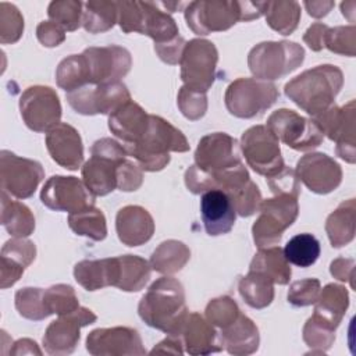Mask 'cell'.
Here are the masks:
<instances>
[{
  "label": "cell",
  "mask_w": 356,
  "mask_h": 356,
  "mask_svg": "<svg viewBox=\"0 0 356 356\" xmlns=\"http://www.w3.org/2000/svg\"><path fill=\"white\" fill-rule=\"evenodd\" d=\"M0 177L4 192L18 199H25L33 195L44 177V171L38 161L18 157L8 150H1Z\"/></svg>",
  "instance_id": "obj_17"
},
{
  "label": "cell",
  "mask_w": 356,
  "mask_h": 356,
  "mask_svg": "<svg viewBox=\"0 0 356 356\" xmlns=\"http://www.w3.org/2000/svg\"><path fill=\"white\" fill-rule=\"evenodd\" d=\"M164 353V352H168V353H178L181 355L184 350H182V341L179 337L177 335H168V338H165L163 342H160L157 346H154L152 349V355L154 353Z\"/></svg>",
  "instance_id": "obj_54"
},
{
  "label": "cell",
  "mask_w": 356,
  "mask_h": 356,
  "mask_svg": "<svg viewBox=\"0 0 356 356\" xmlns=\"http://www.w3.org/2000/svg\"><path fill=\"white\" fill-rule=\"evenodd\" d=\"M86 349L95 356L146 353L138 331L128 327L97 328L92 331L86 338Z\"/></svg>",
  "instance_id": "obj_20"
},
{
  "label": "cell",
  "mask_w": 356,
  "mask_h": 356,
  "mask_svg": "<svg viewBox=\"0 0 356 356\" xmlns=\"http://www.w3.org/2000/svg\"><path fill=\"white\" fill-rule=\"evenodd\" d=\"M353 102L341 108L331 106L324 113L314 117V122L318 125L323 134H325L331 140H335L337 153L343 160L355 161V114Z\"/></svg>",
  "instance_id": "obj_19"
},
{
  "label": "cell",
  "mask_w": 356,
  "mask_h": 356,
  "mask_svg": "<svg viewBox=\"0 0 356 356\" xmlns=\"http://www.w3.org/2000/svg\"><path fill=\"white\" fill-rule=\"evenodd\" d=\"M43 302L49 314L56 313L58 316H63L72 313L79 307L72 286L64 284L53 285L49 289H46L43 295Z\"/></svg>",
  "instance_id": "obj_42"
},
{
  "label": "cell",
  "mask_w": 356,
  "mask_h": 356,
  "mask_svg": "<svg viewBox=\"0 0 356 356\" xmlns=\"http://www.w3.org/2000/svg\"><path fill=\"white\" fill-rule=\"evenodd\" d=\"M278 97L274 83L254 78H239L225 92L228 111L239 118H252L261 114Z\"/></svg>",
  "instance_id": "obj_9"
},
{
  "label": "cell",
  "mask_w": 356,
  "mask_h": 356,
  "mask_svg": "<svg viewBox=\"0 0 356 356\" xmlns=\"http://www.w3.org/2000/svg\"><path fill=\"white\" fill-rule=\"evenodd\" d=\"M35 243L22 238L10 239L1 249V288L6 289L14 285L35 260Z\"/></svg>",
  "instance_id": "obj_27"
},
{
  "label": "cell",
  "mask_w": 356,
  "mask_h": 356,
  "mask_svg": "<svg viewBox=\"0 0 356 356\" xmlns=\"http://www.w3.org/2000/svg\"><path fill=\"white\" fill-rule=\"evenodd\" d=\"M316 302L314 314L310 318L321 327L335 332V328L339 325L348 307L346 289L337 284H328Z\"/></svg>",
  "instance_id": "obj_28"
},
{
  "label": "cell",
  "mask_w": 356,
  "mask_h": 356,
  "mask_svg": "<svg viewBox=\"0 0 356 356\" xmlns=\"http://www.w3.org/2000/svg\"><path fill=\"white\" fill-rule=\"evenodd\" d=\"M299 195L278 192L274 197L261 200L260 217L253 224L252 232L259 248L274 246L281 241L282 232L298 217Z\"/></svg>",
  "instance_id": "obj_6"
},
{
  "label": "cell",
  "mask_w": 356,
  "mask_h": 356,
  "mask_svg": "<svg viewBox=\"0 0 356 356\" xmlns=\"http://www.w3.org/2000/svg\"><path fill=\"white\" fill-rule=\"evenodd\" d=\"M342 82L341 70L334 65H317L289 81L285 85V95L316 117L332 106Z\"/></svg>",
  "instance_id": "obj_4"
},
{
  "label": "cell",
  "mask_w": 356,
  "mask_h": 356,
  "mask_svg": "<svg viewBox=\"0 0 356 356\" xmlns=\"http://www.w3.org/2000/svg\"><path fill=\"white\" fill-rule=\"evenodd\" d=\"M21 115L28 128L36 132H49L60 124L61 106L58 96L49 86H31L19 99Z\"/></svg>",
  "instance_id": "obj_15"
},
{
  "label": "cell",
  "mask_w": 356,
  "mask_h": 356,
  "mask_svg": "<svg viewBox=\"0 0 356 356\" xmlns=\"http://www.w3.org/2000/svg\"><path fill=\"white\" fill-rule=\"evenodd\" d=\"M282 252L288 263L305 268L318 259L320 242L312 234H298L288 241Z\"/></svg>",
  "instance_id": "obj_38"
},
{
  "label": "cell",
  "mask_w": 356,
  "mask_h": 356,
  "mask_svg": "<svg viewBox=\"0 0 356 356\" xmlns=\"http://www.w3.org/2000/svg\"><path fill=\"white\" fill-rule=\"evenodd\" d=\"M328 28L323 24H314L306 31V35L303 36V40L309 44L312 50H320L324 47V35Z\"/></svg>",
  "instance_id": "obj_53"
},
{
  "label": "cell",
  "mask_w": 356,
  "mask_h": 356,
  "mask_svg": "<svg viewBox=\"0 0 356 356\" xmlns=\"http://www.w3.org/2000/svg\"><path fill=\"white\" fill-rule=\"evenodd\" d=\"M298 178L316 193H328L334 191L342 179V171L338 163L323 153L303 156L296 165Z\"/></svg>",
  "instance_id": "obj_21"
},
{
  "label": "cell",
  "mask_w": 356,
  "mask_h": 356,
  "mask_svg": "<svg viewBox=\"0 0 356 356\" xmlns=\"http://www.w3.org/2000/svg\"><path fill=\"white\" fill-rule=\"evenodd\" d=\"M324 46H327L331 51L339 53V54H355V28H335V29H327L324 35Z\"/></svg>",
  "instance_id": "obj_47"
},
{
  "label": "cell",
  "mask_w": 356,
  "mask_h": 356,
  "mask_svg": "<svg viewBox=\"0 0 356 356\" xmlns=\"http://www.w3.org/2000/svg\"><path fill=\"white\" fill-rule=\"evenodd\" d=\"M325 229L331 245L339 248L353 239L355 235V202L349 199L342 203L334 213L327 218Z\"/></svg>",
  "instance_id": "obj_34"
},
{
  "label": "cell",
  "mask_w": 356,
  "mask_h": 356,
  "mask_svg": "<svg viewBox=\"0 0 356 356\" xmlns=\"http://www.w3.org/2000/svg\"><path fill=\"white\" fill-rule=\"evenodd\" d=\"M131 100V95L122 82L103 85H86L67 93L70 106L81 114H111Z\"/></svg>",
  "instance_id": "obj_13"
},
{
  "label": "cell",
  "mask_w": 356,
  "mask_h": 356,
  "mask_svg": "<svg viewBox=\"0 0 356 356\" xmlns=\"http://www.w3.org/2000/svg\"><path fill=\"white\" fill-rule=\"evenodd\" d=\"M82 3L76 1H53L49 6V17L67 31H74L79 26Z\"/></svg>",
  "instance_id": "obj_46"
},
{
  "label": "cell",
  "mask_w": 356,
  "mask_h": 356,
  "mask_svg": "<svg viewBox=\"0 0 356 356\" xmlns=\"http://www.w3.org/2000/svg\"><path fill=\"white\" fill-rule=\"evenodd\" d=\"M1 224L10 235L24 238L35 229V218L31 210L15 200L7 197V192H1Z\"/></svg>",
  "instance_id": "obj_33"
},
{
  "label": "cell",
  "mask_w": 356,
  "mask_h": 356,
  "mask_svg": "<svg viewBox=\"0 0 356 356\" xmlns=\"http://www.w3.org/2000/svg\"><path fill=\"white\" fill-rule=\"evenodd\" d=\"M113 286H117L121 291H139L150 278V267L142 257L134 254L113 257Z\"/></svg>",
  "instance_id": "obj_31"
},
{
  "label": "cell",
  "mask_w": 356,
  "mask_h": 356,
  "mask_svg": "<svg viewBox=\"0 0 356 356\" xmlns=\"http://www.w3.org/2000/svg\"><path fill=\"white\" fill-rule=\"evenodd\" d=\"M92 157L82 168V178L95 196H104L117 188V171L127 160V150L114 139L96 140L90 149Z\"/></svg>",
  "instance_id": "obj_5"
},
{
  "label": "cell",
  "mask_w": 356,
  "mask_h": 356,
  "mask_svg": "<svg viewBox=\"0 0 356 356\" xmlns=\"http://www.w3.org/2000/svg\"><path fill=\"white\" fill-rule=\"evenodd\" d=\"M178 106L186 118L197 120L203 117V114L206 113V108H207L206 95L182 86L178 95Z\"/></svg>",
  "instance_id": "obj_48"
},
{
  "label": "cell",
  "mask_w": 356,
  "mask_h": 356,
  "mask_svg": "<svg viewBox=\"0 0 356 356\" xmlns=\"http://www.w3.org/2000/svg\"><path fill=\"white\" fill-rule=\"evenodd\" d=\"M188 26L197 35L225 31L243 19V4L238 1H195L185 11Z\"/></svg>",
  "instance_id": "obj_14"
},
{
  "label": "cell",
  "mask_w": 356,
  "mask_h": 356,
  "mask_svg": "<svg viewBox=\"0 0 356 356\" xmlns=\"http://www.w3.org/2000/svg\"><path fill=\"white\" fill-rule=\"evenodd\" d=\"M273 281L256 271H249L246 277L239 281V293L245 302L254 307L263 309L268 306L274 298Z\"/></svg>",
  "instance_id": "obj_36"
},
{
  "label": "cell",
  "mask_w": 356,
  "mask_h": 356,
  "mask_svg": "<svg viewBox=\"0 0 356 356\" xmlns=\"http://www.w3.org/2000/svg\"><path fill=\"white\" fill-rule=\"evenodd\" d=\"M128 156H132L145 171L163 170L170 163L168 152H186V138L168 121L159 115H149V127L139 140L124 145Z\"/></svg>",
  "instance_id": "obj_3"
},
{
  "label": "cell",
  "mask_w": 356,
  "mask_h": 356,
  "mask_svg": "<svg viewBox=\"0 0 356 356\" xmlns=\"http://www.w3.org/2000/svg\"><path fill=\"white\" fill-rule=\"evenodd\" d=\"M195 163L185 172V184L192 193L220 189L229 195L250 181L239 157L238 142L222 132L200 139Z\"/></svg>",
  "instance_id": "obj_1"
},
{
  "label": "cell",
  "mask_w": 356,
  "mask_h": 356,
  "mask_svg": "<svg viewBox=\"0 0 356 356\" xmlns=\"http://www.w3.org/2000/svg\"><path fill=\"white\" fill-rule=\"evenodd\" d=\"M76 282L86 291H96L108 285L107 259L103 260H83L74 268Z\"/></svg>",
  "instance_id": "obj_41"
},
{
  "label": "cell",
  "mask_w": 356,
  "mask_h": 356,
  "mask_svg": "<svg viewBox=\"0 0 356 356\" xmlns=\"http://www.w3.org/2000/svg\"><path fill=\"white\" fill-rule=\"evenodd\" d=\"M222 348L231 355H250L259 348V331L253 321L239 314L234 323L220 332Z\"/></svg>",
  "instance_id": "obj_30"
},
{
  "label": "cell",
  "mask_w": 356,
  "mask_h": 356,
  "mask_svg": "<svg viewBox=\"0 0 356 356\" xmlns=\"http://www.w3.org/2000/svg\"><path fill=\"white\" fill-rule=\"evenodd\" d=\"M242 152L248 164L260 175L271 178L285 168L280 142L264 125L249 128L242 135Z\"/></svg>",
  "instance_id": "obj_10"
},
{
  "label": "cell",
  "mask_w": 356,
  "mask_h": 356,
  "mask_svg": "<svg viewBox=\"0 0 356 356\" xmlns=\"http://www.w3.org/2000/svg\"><path fill=\"white\" fill-rule=\"evenodd\" d=\"M96 316L85 309L78 307L72 313L60 316L47 327L43 337V346L49 355H68L72 353L78 341L79 330L83 325L92 324Z\"/></svg>",
  "instance_id": "obj_18"
},
{
  "label": "cell",
  "mask_w": 356,
  "mask_h": 356,
  "mask_svg": "<svg viewBox=\"0 0 356 356\" xmlns=\"http://www.w3.org/2000/svg\"><path fill=\"white\" fill-rule=\"evenodd\" d=\"M138 310L147 325L179 337L188 317L181 282L171 277L159 278L143 295Z\"/></svg>",
  "instance_id": "obj_2"
},
{
  "label": "cell",
  "mask_w": 356,
  "mask_h": 356,
  "mask_svg": "<svg viewBox=\"0 0 356 356\" xmlns=\"http://www.w3.org/2000/svg\"><path fill=\"white\" fill-rule=\"evenodd\" d=\"M149 115L139 104L132 100L122 104L108 117L110 131L120 138L124 145L134 143L140 139L149 127Z\"/></svg>",
  "instance_id": "obj_26"
},
{
  "label": "cell",
  "mask_w": 356,
  "mask_h": 356,
  "mask_svg": "<svg viewBox=\"0 0 356 356\" xmlns=\"http://www.w3.org/2000/svg\"><path fill=\"white\" fill-rule=\"evenodd\" d=\"M79 58L85 86L118 82L131 68L129 51L115 44L89 47L79 54Z\"/></svg>",
  "instance_id": "obj_8"
},
{
  "label": "cell",
  "mask_w": 356,
  "mask_h": 356,
  "mask_svg": "<svg viewBox=\"0 0 356 356\" xmlns=\"http://www.w3.org/2000/svg\"><path fill=\"white\" fill-rule=\"evenodd\" d=\"M140 25L139 32L150 36L154 40V46H163L177 40L178 26L175 21L153 3H140Z\"/></svg>",
  "instance_id": "obj_29"
},
{
  "label": "cell",
  "mask_w": 356,
  "mask_h": 356,
  "mask_svg": "<svg viewBox=\"0 0 356 356\" xmlns=\"http://www.w3.org/2000/svg\"><path fill=\"white\" fill-rule=\"evenodd\" d=\"M44 291L40 288H24L15 293V307L18 313L29 320H43L50 316L43 302Z\"/></svg>",
  "instance_id": "obj_43"
},
{
  "label": "cell",
  "mask_w": 356,
  "mask_h": 356,
  "mask_svg": "<svg viewBox=\"0 0 356 356\" xmlns=\"http://www.w3.org/2000/svg\"><path fill=\"white\" fill-rule=\"evenodd\" d=\"M179 337H182V345L189 355H209L222 349L220 332L199 313L188 314Z\"/></svg>",
  "instance_id": "obj_24"
},
{
  "label": "cell",
  "mask_w": 356,
  "mask_h": 356,
  "mask_svg": "<svg viewBox=\"0 0 356 356\" xmlns=\"http://www.w3.org/2000/svg\"><path fill=\"white\" fill-rule=\"evenodd\" d=\"M305 6L309 8L310 15L323 17L328 13V10H324V7H332V3H305Z\"/></svg>",
  "instance_id": "obj_55"
},
{
  "label": "cell",
  "mask_w": 356,
  "mask_h": 356,
  "mask_svg": "<svg viewBox=\"0 0 356 356\" xmlns=\"http://www.w3.org/2000/svg\"><path fill=\"white\" fill-rule=\"evenodd\" d=\"M142 168L135 163L125 160L117 171V188L120 191H136L142 185Z\"/></svg>",
  "instance_id": "obj_51"
},
{
  "label": "cell",
  "mask_w": 356,
  "mask_h": 356,
  "mask_svg": "<svg viewBox=\"0 0 356 356\" xmlns=\"http://www.w3.org/2000/svg\"><path fill=\"white\" fill-rule=\"evenodd\" d=\"M217 58V50L211 42L193 39L186 43L179 60L185 88L206 93L214 81Z\"/></svg>",
  "instance_id": "obj_11"
},
{
  "label": "cell",
  "mask_w": 356,
  "mask_h": 356,
  "mask_svg": "<svg viewBox=\"0 0 356 356\" xmlns=\"http://www.w3.org/2000/svg\"><path fill=\"white\" fill-rule=\"evenodd\" d=\"M334 338H335L334 331H330L321 327L320 324L314 323L312 318L306 321L303 328V339L309 348L318 349L320 352H325L331 346Z\"/></svg>",
  "instance_id": "obj_50"
},
{
  "label": "cell",
  "mask_w": 356,
  "mask_h": 356,
  "mask_svg": "<svg viewBox=\"0 0 356 356\" xmlns=\"http://www.w3.org/2000/svg\"><path fill=\"white\" fill-rule=\"evenodd\" d=\"M189 249L178 241H165L153 252L152 268L163 274H174L179 271L189 260Z\"/></svg>",
  "instance_id": "obj_35"
},
{
  "label": "cell",
  "mask_w": 356,
  "mask_h": 356,
  "mask_svg": "<svg viewBox=\"0 0 356 356\" xmlns=\"http://www.w3.org/2000/svg\"><path fill=\"white\" fill-rule=\"evenodd\" d=\"M46 146L51 159L67 170H78L83 160V147L78 131L60 122L46 134Z\"/></svg>",
  "instance_id": "obj_23"
},
{
  "label": "cell",
  "mask_w": 356,
  "mask_h": 356,
  "mask_svg": "<svg viewBox=\"0 0 356 356\" xmlns=\"http://www.w3.org/2000/svg\"><path fill=\"white\" fill-rule=\"evenodd\" d=\"M83 28L90 33L104 32L110 29L118 18L117 3L111 1H89L85 4Z\"/></svg>",
  "instance_id": "obj_40"
},
{
  "label": "cell",
  "mask_w": 356,
  "mask_h": 356,
  "mask_svg": "<svg viewBox=\"0 0 356 356\" xmlns=\"http://www.w3.org/2000/svg\"><path fill=\"white\" fill-rule=\"evenodd\" d=\"M40 200L44 206L56 211L76 213L95 204V195L85 182L75 177L54 175L49 178L40 192Z\"/></svg>",
  "instance_id": "obj_16"
},
{
  "label": "cell",
  "mask_w": 356,
  "mask_h": 356,
  "mask_svg": "<svg viewBox=\"0 0 356 356\" xmlns=\"http://www.w3.org/2000/svg\"><path fill=\"white\" fill-rule=\"evenodd\" d=\"M263 13H266L268 25L282 35L292 33L300 18L299 4L295 1L263 3Z\"/></svg>",
  "instance_id": "obj_37"
},
{
  "label": "cell",
  "mask_w": 356,
  "mask_h": 356,
  "mask_svg": "<svg viewBox=\"0 0 356 356\" xmlns=\"http://www.w3.org/2000/svg\"><path fill=\"white\" fill-rule=\"evenodd\" d=\"M303 49L293 42H264L254 46L248 57L252 74L264 79H278L302 64Z\"/></svg>",
  "instance_id": "obj_7"
},
{
  "label": "cell",
  "mask_w": 356,
  "mask_h": 356,
  "mask_svg": "<svg viewBox=\"0 0 356 356\" xmlns=\"http://www.w3.org/2000/svg\"><path fill=\"white\" fill-rule=\"evenodd\" d=\"M0 11V42L3 44L14 43L22 35L24 19L13 4L1 3Z\"/></svg>",
  "instance_id": "obj_45"
},
{
  "label": "cell",
  "mask_w": 356,
  "mask_h": 356,
  "mask_svg": "<svg viewBox=\"0 0 356 356\" xmlns=\"http://www.w3.org/2000/svg\"><path fill=\"white\" fill-rule=\"evenodd\" d=\"M320 293L318 280L309 278L303 281H296L292 284L288 292V302L293 306H309L314 303Z\"/></svg>",
  "instance_id": "obj_49"
},
{
  "label": "cell",
  "mask_w": 356,
  "mask_h": 356,
  "mask_svg": "<svg viewBox=\"0 0 356 356\" xmlns=\"http://www.w3.org/2000/svg\"><path fill=\"white\" fill-rule=\"evenodd\" d=\"M239 314L241 312L236 303L228 296L213 299L206 307V317L209 323L218 327L220 330L234 323Z\"/></svg>",
  "instance_id": "obj_44"
},
{
  "label": "cell",
  "mask_w": 356,
  "mask_h": 356,
  "mask_svg": "<svg viewBox=\"0 0 356 356\" xmlns=\"http://www.w3.org/2000/svg\"><path fill=\"white\" fill-rule=\"evenodd\" d=\"M68 225L78 235H85L93 241H103L107 235L106 218L102 210L93 206L71 213L68 217Z\"/></svg>",
  "instance_id": "obj_39"
},
{
  "label": "cell",
  "mask_w": 356,
  "mask_h": 356,
  "mask_svg": "<svg viewBox=\"0 0 356 356\" xmlns=\"http://www.w3.org/2000/svg\"><path fill=\"white\" fill-rule=\"evenodd\" d=\"M38 39L43 46L47 47H54L58 46L64 39V29H61L60 25H57L56 22L51 21H43L39 26H38Z\"/></svg>",
  "instance_id": "obj_52"
},
{
  "label": "cell",
  "mask_w": 356,
  "mask_h": 356,
  "mask_svg": "<svg viewBox=\"0 0 356 356\" xmlns=\"http://www.w3.org/2000/svg\"><path fill=\"white\" fill-rule=\"evenodd\" d=\"M200 214L204 229L211 236L229 232L236 218L232 200L220 189L203 192L200 199Z\"/></svg>",
  "instance_id": "obj_22"
},
{
  "label": "cell",
  "mask_w": 356,
  "mask_h": 356,
  "mask_svg": "<svg viewBox=\"0 0 356 356\" xmlns=\"http://www.w3.org/2000/svg\"><path fill=\"white\" fill-rule=\"evenodd\" d=\"M249 271L260 273L268 277L274 284L285 285L291 278V267L286 261L284 252L277 246H268L267 249L260 248L254 254Z\"/></svg>",
  "instance_id": "obj_32"
},
{
  "label": "cell",
  "mask_w": 356,
  "mask_h": 356,
  "mask_svg": "<svg viewBox=\"0 0 356 356\" xmlns=\"http://www.w3.org/2000/svg\"><path fill=\"white\" fill-rule=\"evenodd\" d=\"M267 128L278 140L302 152L317 147L324 138V134L313 120H307L286 108L274 111L268 117Z\"/></svg>",
  "instance_id": "obj_12"
},
{
  "label": "cell",
  "mask_w": 356,
  "mask_h": 356,
  "mask_svg": "<svg viewBox=\"0 0 356 356\" xmlns=\"http://www.w3.org/2000/svg\"><path fill=\"white\" fill-rule=\"evenodd\" d=\"M117 234L127 246H139L147 242L154 231L152 216L140 206H127L117 214Z\"/></svg>",
  "instance_id": "obj_25"
}]
</instances>
